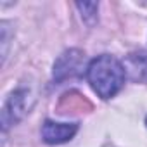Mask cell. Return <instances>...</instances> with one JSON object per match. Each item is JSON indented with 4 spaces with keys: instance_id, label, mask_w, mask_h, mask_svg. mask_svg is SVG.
<instances>
[{
    "instance_id": "obj_1",
    "label": "cell",
    "mask_w": 147,
    "mask_h": 147,
    "mask_svg": "<svg viewBox=\"0 0 147 147\" xmlns=\"http://www.w3.org/2000/svg\"><path fill=\"white\" fill-rule=\"evenodd\" d=\"M126 69L113 55H99L87 67V80L94 92L102 99L114 97L125 85Z\"/></svg>"
},
{
    "instance_id": "obj_2",
    "label": "cell",
    "mask_w": 147,
    "mask_h": 147,
    "mask_svg": "<svg viewBox=\"0 0 147 147\" xmlns=\"http://www.w3.org/2000/svg\"><path fill=\"white\" fill-rule=\"evenodd\" d=\"M83 62H85V54L82 50L71 49V50L64 52L54 66V78L57 82H62L66 78H73V76L80 75Z\"/></svg>"
},
{
    "instance_id": "obj_3",
    "label": "cell",
    "mask_w": 147,
    "mask_h": 147,
    "mask_svg": "<svg viewBox=\"0 0 147 147\" xmlns=\"http://www.w3.org/2000/svg\"><path fill=\"white\" fill-rule=\"evenodd\" d=\"M76 131H78L76 123H55L47 119L42 125V138L45 144H50V145H57L71 140Z\"/></svg>"
},
{
    "instance_id": "obj_4",
    "label": "cell",
    "mask_w": 147,
    "mask_h": 147,
    "mask_svg": "<svg viewBox=\"0 0 147 147\" xmlns=\"http://www.w3.org/2000/svg\"><path fill=\"white\" fill-rule=\"evenodd\" d=\"M26 97L28 94L23 92V90H18L14 92L9 100L5 102L4 106V113H2V119H4V128H7L9 125L16 123L21 119V116L28 111V106H26Z\"/></svg>"
},
{
    "instance_id": "obj_5",
    "label": "cell",
    "mask_w": 147,
    "mask_h": 147,
    "mask_svg": "<svg viewBox=\"0 0 147 147\" xmlns=\"http://www.w3.org/2000/svg\"><path fill=\"white\" fill-rule=\"evenodd\" d=\"M128 69L135 80H142L147 83V54L131 55L128 59Z\"/></svg>"
},
{
    "instance_id": "obj_6",
    "label": "cell",
    "mask_w": 147,
    "mask_h": 147,
    "mask_svg": "<svg viewBox=\"0 0 147 147\" xmlns=\"http://www.w3.org/2000/svg\"><path fill=\"white\" fill-rule=\"evenodd\" d=\"M76 7L82 11V14H83V18L85 19H88L90 16L92 18H95V14H97V9H99V5L95 4V2H78L76 4Z\"/></svg>"
},
{
    "instance_id": "obj_7",
    "label": "cell",
    "mask_w": 147,
    "mask_h": 147,
    "mask_svg": "<svg viewBox=\"0 0 147 147\" xmlns=\"http://www.w3.org/2000/svg\"><path fill=\"white\" fill-rule=\"evenodd\" d=\"M145 125H147V118H145Z\"/></svg>"
}]
</instances>
